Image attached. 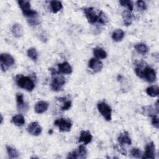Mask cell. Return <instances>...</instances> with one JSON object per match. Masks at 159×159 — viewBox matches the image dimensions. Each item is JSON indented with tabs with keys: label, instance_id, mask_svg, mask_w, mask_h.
<instances>
[{
	"label": "cell",
	"instance_id": "836d02e7",
	"mask_svg": "<svg viewBox=\"0 0 159 159\" xmlns=\"http://www.w3.org/2000/svg\"><path fill=\"white\" fill-rule=\"evenodd\" d=\"M135 71L136 75H137L139 77L142 78L143 69H142L141 67H137V68H135Z\"/></svg>",
	"mask_w": 159,
	"mask_h": 159
},
{
	"label": "cell",
	"instance_id": "4dcf8cb0",
	"mask_svg": "<svg viewBox=\"0 0 159 159\" xmlns=\"http://www.w3.org/2000/svg\"><path fill=\"white\" fill-rule=\"evenodd\" d=\"M107 18L106 16L102 11H101L98 22H99L101 24H106L107 23Z\"/></svg>",
	"mask_w": 159,
	"mask_h": 159
},
{
	"label": "cell",
	"instance_id": "5b68a950",
	"mask_svg": "<svg viewBox=\"0 0 159 159\" xmlns=\"http://www.w3.org/2000/svg\"><path fill=\"white\" fill-rule=\"evenodd\" d=\"M1 60V68L3 71H6V70L11 66L14 64V58L9 53H1L0 56Z\"/></svg>",
	"mask_w": 159,
	"mask_h": 159
},
{
	"label": "cell",
	"instance_id": "d4e9b609",
	"mask_svg": "<svg viewBox=\"0 0 159 159\" xmlns=\"http://www.w3.org/2000/svg\"><path fill=\"white\" fill-rule=\"evenodd\" d=\"M6 150H7V153L8 154V156H9V158H18L19 157V152L18 151L11 147V146H9V145H7L6 146Z\"/></svg>",
	"mask_w": 159,
	"mask_h": 159
},
{
	"label": "cell",
	"instance_id": "277c9868",
	"mask_svg": "<svg viewBox=\"0 0 159 159\" xmlns=\"http://www.w3.org/2000/svg\"><path fill=\"white\" fill-rule=\"evenodd\" d=\"M101 11H97L94 7L84 9V13L86 19L90 24H94L98 22Z\"/></svg>",
	"mask_w": 159,
	"mask_h": 159
},
{
	"label": "cell",
	"instance_id": "484cf974",
	"mask_svg": "<svg viewBox=\"0 0 159 159\" xmlns=\"http://www.w3.org/2000/svg\"><path fill=\"white\" fill-rule=\"evenodd\" d=\"M27 56L33 61H36L38 59V53L35 48H30L27 52Z\"/></svg>",
	"mask_w": 159,
	"mask_h": 159
},
{
	"label": "cell",
	"instance_id": "e0dca14e",
	"mask_svg": "<svg viewBox=\"0 0 159 159\" xmlns=\"http://www.w3.org/2000/svg\"><path fill=\"white\" fill-rule=\"evenodd\" d=\"M11 32L12 33L14 37L19 38L22 37L24 34L22 27L19 24H14L11 27Z\"/></svg>",
	"mask_w": 159,
	"mask_h": 159
},
{
	"label": "cell",
	"instance_id": "e575fe53",
	"mask_svg": "<svg viewBox=\"0 0 159 159\" xmlns=\"http://www.w3.org/2000/svg\"><path fill=\"white\" fill-rule=\"evenodd\" d=\"M78 158V153L75 151L69 153L67 156V158Z\"/></svg>",
	"mask_w": 159,
	"mask_h": 159
},
{
	"label": "cell",
	"instance_id": "d6986e66",
	"mask_svg": "<svg viewBox=\"0 0 159 159\" xmlns=\"http://www.w3.org/2000/svg\"><path fill=\"white\" fill-rule=\"evenodd\" d=\"M124 37V32L122 29H116L112 34V39L116 42H120Z\"/></svg>",
	"mask_w": 159,
	"mask_h": 159
},
{
	"label": "cell",
	"instance_id": "ffe728a7",
	"mask_svg": "<svg viewBox=\"0 0 159 159\" xmlns=\"http://www.w3.org/2000/svg\"><path fill=\"white\" fill-rule=\"evenodd\" d=\"M63 7L61 2L59 1H50V9L53 13H57Z\"/></svg>",
	"mask_w": 159,
	"mask_h": 159
},
{
	"label": "cell",
	"instance_id": "7a4b0ae2",
	"mask_svg": "<svg viewBox=\"0 0 159 159\" xmlns=\"http://www.w3.org/2000/svg\"><path fill=\"white\" fill-rule=\"evenodd\" d=\"M16 81L20 88L28 91H32L35 87L34 83L31 78L28 76H24L22 75H17L16 76Z\"/></svg>",
	"mask_w": 159,
	"mask_h": 159
},
{
	"label": "cell",
	"instance_id": "603a6c76",
	"mask_svg": "<svg viewBox=\"0 0 159 159\" xmlns=\"http://www.w3.org/2000/svg\"><path fill=\"white\" fill-rule=\"evenodd\" d=\"M147 94L151 97H156L159 94V88L158 86H151L147 88Z\"/></svg>",
	"mask_w": 159,
	"mask_h": 159
},
{
	"label": "cell",
	"instance_id": "8992f818",
	"mask_svg": "<svg viewBox=\"0 0 159 159\" xmlns=\"http://www.w3.org/2000/svg\"><path fill=\"white\" fill-rule=\"evenodd\" d=\"M97 107L101 114L104 117L106 120L109 121L111 120L112 110L111 107L107 104L104 102H101L98 104Z\"/></svg>",
	"mask_w": 159,
	"mask_h": 159
},
{
	"label": "cell",
	"instance_id": "cb8c5ba5",
	"mask_svg": "<svg viewBox=\"0 0 159 159\" xmlns=\"http://www.w3.org/2000/svg\"><path fill=\"white\" fill-rule=\"evenodd\" d=\"M12 122L17 126H22L25 124V119L22 115L17 114L12 118Z\"/></svg>",
	"mask_w": 159,
	"mask_h": 159
},
{
	"label": "cell",
	"instance_id": "52a82bcc",
	"mask_svg": "<svg viewBox=\"0 0 159 159\" xmlns=\"http://www.w3.org/2000/svg\"><path fill=\"white\" fill-rule=\"evenodd\" d=\"M54 125L58 127L60 130L61 132H68L71 129L72 123L68 119L60 118L54 121Z\"/></svg>",
	"mask_w": 159,
	"mask_h": 159
},
{
	"label": "cell",
	"instance_id": "2e32d148",
	"mask_svg": "<svg viewBox=\"0 0 159 159\" xmlns=\"http://www.w3.org/2000/svg\"><path fill=\"white\" fill-rule=\"evenodd\" d=\"M58 68L59 72L63 74H70L72 72V68L70 65L66 62H63L58 64Z\"/></svg>",
	"mask_w": 159,
	"mask_h": 159
},
{
	"label": "cell",
	"instance_id": "1f68e13d",
	"mask_svg": "<svg viewBox=\"0 0 159 159\" xmlns=\"http://www.w3.org/2000/svg\"><path fill=\"white\" fill-rule=\"evenodd\" d=\"M152 124L156 129H158L159 120H158V118L157 115H154V116H152Z\"/></svg>",
	"mask_w": 159,
	"mask_h": 159
},
{
	"label": "cell",
	"instance_id": "ba28073f",
	"mask_svg": "<svg viewBox=\"0 0 159 159\" xmlns=\"http://www.w3.org/2000/svg\"><path fill=\"white\" fill-rule=\"evenodd\" d=\"M142 78L145 79L149 83H153L156 80V72L150 66H146L143 69Z\"/></svg>",
	"mask_w": 159,
	"mask_h": 159
},
{
	"label": "cell",
	"instance_id": "f1b7e54d",
	"mask_svg": "<svg viewBox=\"0 0 159 159\" xmlns=\"http://www.w3.org/2000/svg\"><path fill=\"white\" fill-rule=\"evenodd\" d=\"M120 4L122 6H125L128 8V10L129 11H132L133 10V4L130 1H127V0H121L119 1Z\"/></svg>",
	"mask_w": 159,
	"mask_h": 159
},
{
	"label": "cell",
	"instance_id": "4316f807",
	"mask_svg": "<svg viewBox=\"0 0 159 159\" xmlns=\"http://www.w3.org/2000/svg\"><path fill=\"white\" fill-rule=\"evenodd\" d=\"M78 158H85L87 156V150L86 147L83 145H80L78 147Z\"/></svg>",
	"mask_w": 159,
	"mask_h": 159
},
{
	"label": "cell",
	"instance_id": "d6a6232c",
	"mask_svg": "<svg viewBox=\"0 0 159 159\" xmlns=\"http://www.w3.org/2000/svg\"><path fill=\"white\" fill-rule=\"evenodd\" d=\"M71 106V101H65L64 102V104L63 105V106L61 107V109L62 111H66L68 110V109L70 108Z\"/></svg>",
	"mask_w": 159,
	"mask_h": 159
},
{
	"label": "cell",
	"instance_id": "7c38bea8",
	"mask_svg": "<svg viewBox=\"0 0 159 159\" xmlns=\"http://www.w3.org/2000/svg\"><path fill=\"white\" fill-rule=\"evenodd\" d=\"M16 103H17V107L18 111H25L27 110L28 107L27 104L24 102V96L22 93H17L16 94Z\"/></svg>",
	"mask_w": 159,
	"mask_h": 159
},
{
	"label": "cell",
	"instance_id": "83f0119b",
	"mask_svg": "<svg viewBox=\"0 0 159 159\" xmlns=\"http://www.w3.org/2000/svg\"><path fill=\"white\" fill-rule=\"evenodd\" d=\"M130 155L134 158H142V152L137 148H133L130 151Z\"/></svg>",
	"mask_w": 159,
	"mask_h": 159
},
{
	"label": "cell",
	"instance_id": "9a60e30c",
	"mask_svg": "<svg viewBox=\"0 0 159 159\" xmlns=\"http://www.w3.org/2000/svg\"><path fill=\"white\" fill-rule=\"evenodd\" d=\"M122 16L124 20V24L127 26L130 25L135 19L134 15L129 10L123 11L122 13Z\"/></svg>",
	"mask_w": 159,
	"mask_h": 159
},
{
	"label": "cell",
	"instance_id": "7402d4cb",
	"mask_svg": "<svg viewBox=\"0 0 159 159\" xmlns=\"http://www.w3.org/2000/svg\"><path fill=\"white\" fill-rule=\"evenodd\" d=\"M134 47H135V50L139 53H140V54H142V55L146 54L148 51V47L146 45V44L143 43H137V44H135Z\"/></svg>",
	"mask_w": 159,
	"mask_h": 159
},
{
	"label": "cell",
	"instance_id": "d590c367",
	"mask_svg": "<svg viewBox=\"0 0 159 159\" xmlns=\"http://www.w3.org/2000/svg\"><path fill=\"white\" fill-rule=\"evenodd\" d=\"M2 120H3L2 116V115H1V124H2Z\"/></svg>",
	"mask_w": 159,
	"mask_h": 159
},
{
	"label": "cell",
	"instance_id": "44dd1931",
	"mask_svg": "<svg viewBox=\"0 0 159 159\" xmlns=\"http://www.w3.org/2000/svg\"><path fill=\"white\" fill-rule=\"evenodd\" d=\"M93 54L96 57L100 59L106 58L107 55L106 52L104 50L99 47H97L93 49Z\"/></svg>",
	"mask_w": 159,
	"mask_h": 159
},
{
	"label": "cell",
	"instance_id": "30bf717a",
	"mask_svg": "<svg viewBox=\"0 0 159 159\" xmlns=\"http://www.w3.org/2000/svg\"><path fill=\"white\" fill-rule=\"evenodd\" d=\"M27 130L29 134L34 136H38L41 134L42 129L37 122H32L28 125Z\"/></svg>",
	"mask_w": 159,
	"mask_h": 159
},
{
	"label": "cell",
	"instance_id": "5bb4252c",
	"mask_svg": "<svg viewBox=\"0 0 159 159\" xmlns=\"http://www.w3.org/2000/svg\"><path fill=\"white\" fill-rule=\"evenodd\" d=\"M92 135L89 131L82 130L80 133V136L79 137L78 141L80 142H83L84 144H88L90 143L92 140Z\"/></svg>",
	"mask_w": 159,
	"mask_h": 159
},
{
	"label": "cell",
	"instance_id": "f546056e",
	"mask_svg": "<svg viewBox=\"0 0 159 159\" xmlns=\"http://www.w3.org/2000/svg\"><path fill=\"white\" fill-rule=\"evenodd\" d=\"M136 6L139 10L140 11H144L147 9V5L143 1L139 0L136 2Z\"/></svg>",
	"mask_w": 159,
	"mask_h": 159
},
{
	"label": "cell",
	"instance_id": "6da1fadb",
	"mask_svg": "<svg viewBox=\"0 0 159 159\" xmlns=\"http://www.w3.org/2000/svg\"><path fill=\"white\" fill-rule=\"evenodd\" d=\"M50 70L52 75L51 88L54 91H59L65 83V78L55 69L50 68Z\"/></svg>",
	"mask_w": 159,
	"mask_h": 159
},
{
	"label": "cell",
	"instance_id": "9c48e42d",
	"mask_svg": "<svg viewBox=\"0 0 159 159\" xmlns=\"http://www.w3.org/2000/svg\"><path fill=\"white\" fill-rule=\"evenodd\" d=\"M155 144L153 142H150L148 143L145 147V152L143 156H142V158H155Z\"/></svg>",
	"mask_w": 159,
	"mask_h": 159
},
{
	"label": "cell",
	"instance_id": "ac0fdd59",
	"mask_svg": "<svg viewBox=\"0 0 159 159\" xmlns=\"http://www.w3.org/2000/svg\"><path fill=\"white\" fill-rule=\"evenodd\" d=\"M118 142L121 144H127V145H131L132 141L129 135L127 132H124L121 133L119 136L118 137Z\"/></svg>",
	"mask_w": 159,
	"mask_h": 159
},
{
	"label": "cell",
	"instance_id": "8fae6325",
	"mask_svg": "<svg viewBox=\"0 0 159 159\" xmlns=\"http://www.w3.org/2000/svg\"><path fill=\"white\" fill-rule=\"evenodd\" d=\"M88 66L94 72L97 73V72H99L102 70L103 65H102V63L99 60L94 58H92L89 61Z\"/></svg>",
	"mask_w": 159,
	"mask_h": 159
},
{
	"label": "cell",
	"instance_id": "3957f363",
	"mask_svg": "<svg viewBox=\"0 0 159 159\" xmlns=\"http://www.w3.org/2000/svg\"><path fill=\"white\" fill-rule=\"evenodd\" d=\"M18 4L27 19L39 15L38 13L30 8V3L27 0H20L17 1Z\"/></svg>",
	"mask_w": 159,
	"mask_h": 159
},
{
	"label": "cell",
	"instance_id": "4fadbf2b",
	"mask_svg": "<svg viewBox=\"0 0 159 159\" xmlns=\"http://www.w3.org/2000/svg\"><path fill=\"white\" fill-rule=\"evenodd\" d=\"M48 106L49 104L47 102L43 101H40L35 104L34 106V110L36 113L42 114L47 110Z\"/></svg>",
	"mask_w": 159,
	"mask_h": 159
}]
</instances>
